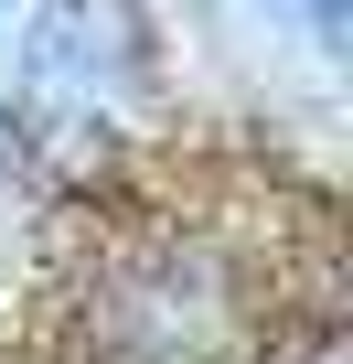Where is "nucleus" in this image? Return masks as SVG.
<instances>
[{
	"label": "nucleus",
	"instance_id": "2",
	"mask_svg": "<svg viewBox=\"0 0 353 364\" xmlns=\"http://www.w3.org/2000/svg\"><path fill=\"white\" fill-rule=\"evenodd\" d=\"M278 11H289L321 54H342V43H353V0H278Z\"/></svg>",
	"mask_w": 353,
	"mask_h": 364
},
{
	"label": "nucleus",
	"instance_id": "1",
	"mask_svg": "<svg viewBox=\"0 0 353 364\" xmlns=\"http://www.w3.org/2000/svg\"><path fill=\"white\" fill-rule=\"evenodd\" d=\"M107 97L97 0H0V118H75Z\"/></svg>",
	"mask_w": 353,
	"mask_h": 364
}]
</instances>
